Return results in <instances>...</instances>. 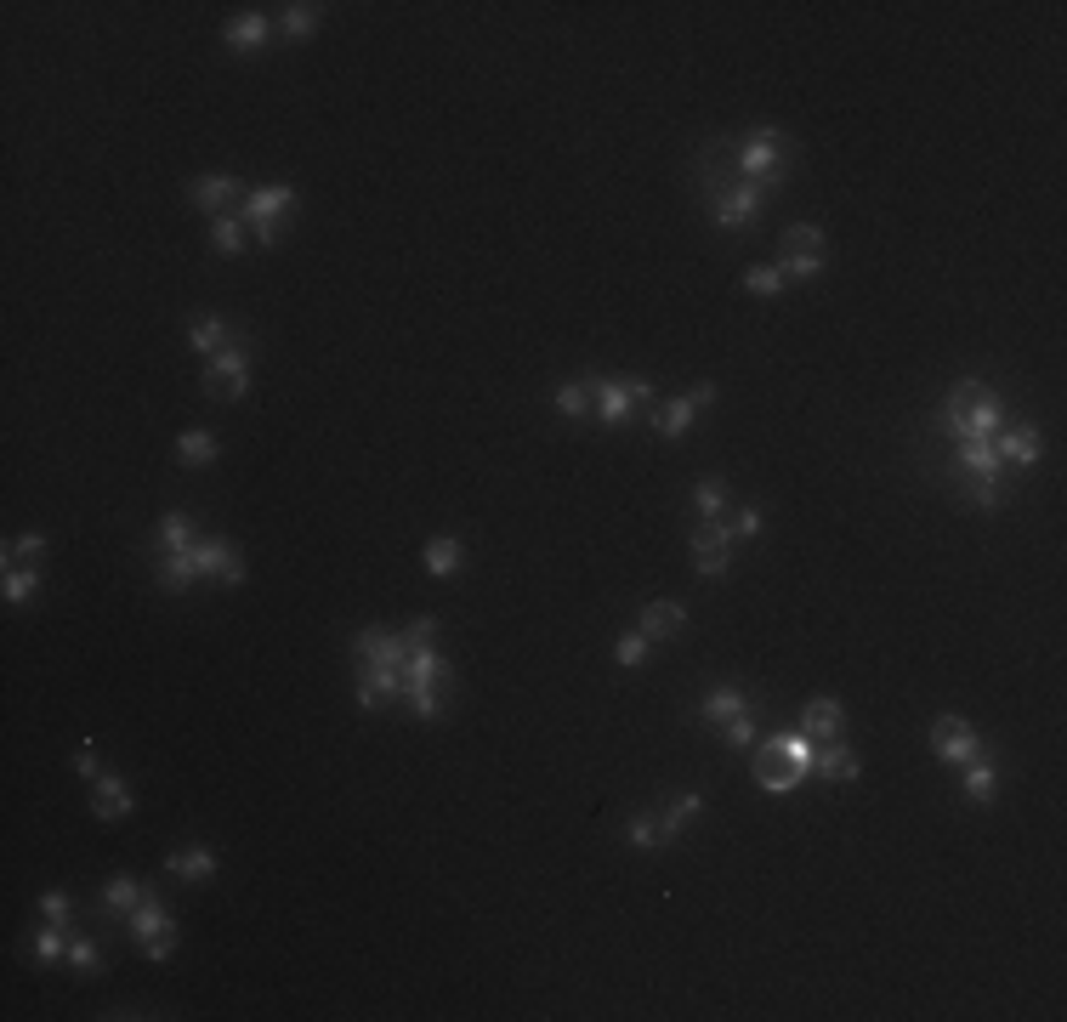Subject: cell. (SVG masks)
Here are the masks:
<instances>
[{"mask_svg":"<svg viewBox=\"0 0 1067 1022\" xmlns=\"http://www.w3.org/2000/svg\"><path fill=\"white\" fill-rule=\"evenodd\" d=\"M943 426H948L954 443L960 438H994L999 426H1005V404H999L982 381H960L943 404Z\"/></svg>","mask_w":1067,"mask_h":1022,"instance_id":"6da1fadb","label":"cell"},{"mask_svg":"<svg viewBox=\"0 0 1067 1022\" xmlns=\"http://www.w3.org/2000/svg\"><path fill=\"white\" fill-rule=\"evenodd\" d=\"M784 131H772V125H761V131H750L744 137V148H738V171H744V182L750 188H761V194H772L778 182H784Z\"/></svg>","mask_w":1067,"mask_h":1022,"instance_id":"7a4b0ae2","label":"cell"},{"mask_svg":"<svg viewBox=\"0 0 1067 1022\" xmlns=\"http://www.w3.org/2000/svg\"><path fill=\"white\" fill-rule=\"evenodd\" d=\"M716 404V381H704V387L682 392V398H665V404H653L648 409V426L659 432V438H687V426H693V415L699 409Z\"/></svg>","mask_w":1067,"mask_h":1022,"instance_id":"3957f363","label":"cell"},{"mask_svg":"<svg viewBox=\"0 0 1067 1022\" xmlns=\"http://www.w3.org/2000/svg\"><path fill=\"white\" fill-rule=\"evenodd\" d=\"M245 381H250V353L239 341H228L205 364V398H245Z\"/></svg>","mask_w":1067,"mask_h":1022,"instance_id":"277c9868","label":"cell"},{"mask_svg":"<svg viewBox=\"0 0 1067 1022\" xmlns=\"http://www.w3.org/2000/svg\"><path fill=\"white\" fill-rule=\"evenodd\" d=\"M931 750H937V761H960L965 767V761L982 756V739L965 716H937V722H931Z\"/></svg>","mask_w":1067,"mask_h":1022,"instance_id":"5b68a950","label":"cell"},{"mask_svg":"<svg viewBox=\"0 0 1067 1022\" xmlns=\"http://www.w3.org/2000/svg\"><path fill=\"white\" fill-rule=\"evenodd\" d=\"M352 693H358V705L364 710H381V705H392V699H403V676L392 665H364V659H358Z\"/></svg>","mask_w":1067,"mask_h":1022,"instance_id":"8992f818","label":"cell"},{"mask_svg":"<svg viewBox=\"0 0 1067 1022\" xmlns=\"http://www.w3.org/2000/svg\"><path fill=\"white\" fill-rule=\"evenodd\" d=\"M727 551H733V534L721 529V523H699V529H693V557H699L693 568H699L704 580H721V574H727V563H733Z\"/></svg>","mask_w":1067,"mask_h":1022,"instance_id":"52a82bcc","label":"cell"},{"mask_svg":"<svg viewBox=\"0 0 1067 1022\" xmlns=\"http://www.w3.org/2000/svg\"><path fill=\"white\" fill-rule=\"evenodd\" d=\"M591 387V404H596V421L602 426H619L636 415V398H630V381H608V375H596V381H585Z\"/></svg>","mask_w":1067,"mask_h":1022,"instance_id":"ba28073f","label":"cell"},{"mask_svg":"<svg viewBox=\"0 0 1067 1022\" xmlns=\"http://www.w3.org/2000/svg\"><path fill=\"white\" fill-rule=\"evenodd\" d=\"M296 205V188L290 182H267V188H250L245 205H239V216H245L250 228H262V222H273L279 211H290Z\"/></svg>","mask_w":1067,"mask_h":1022,"instance_id":"9c48e42d","label":"cell"},{"mask_svg":"<svg viewBox=\"0 0 1067 1022\" xmlns=\"http://www.w3.org/2000/svg\"><path fill=\"white\" fill-rule=\"evenodd\" d=\"M755 784H761V790L767 795H789L795 790V784H806L801 773H795V767H789L784 756H778V744H761V750H755Z\"/></svg>","mask_w":1067,"mask_h":1022,"instance_id":"30bf717a","label":"cell"},{"mask_svg":"<svg viewBox=\"0 0 1067 1022\" xmlns=\"http://www.w3.org/2000/svg\"><path fill=\"white\" fill-rule=\"evenodd\" d=\"M755 211H761V188H750V182H738V188H721L716 194V228H744Z\"/></svg>","mask_w":1067,"mask_h":1022,"instance_id":"8fae6325","label":"cell"},{"mask_svg":"<svg viewBox=\"0 0 1067 1022\" xmlns=\"http://www.w3.org/2000/svg\"><path fill=\"white\" fill-rule=\"evenodd\" d=\"M91 812H97V818H125V812L137 807V795L125 790V778L120 773H97L91 778Z\"/></svg>","mask_w":1067,"mask_h":1022,"instance_id":"7c38bea8","label":"cell"},{"mask_svg":"<svg viewBox=\"0 0 1067 1022\" xmlns=\"http://www.w3.org/2000/svg\"><path fill=\"white\" fill-rule=\"evenodd\" d=\"M352 653H358L364 665H392V670H403V642H398V631H358V636H352Z\"/></svg>","mask_w":1067,"mask_h":1022,"instance_id":"4fadbf2b","label":"cell"},{"mask_svg":"<svg viewBox=\"0 0 1067 1022\" xmlns=\"http://www.w3.org/2000/svg\"><path fill=\"white\" fill-rule=\"evenodd\" d=\"M812 773L829 778V784H852V778H858V756H852V750H846L840 739H829V744H818V756H812Z\"/></svg>","mask_w":1067,"mask_h":1022,"instance_id":"5bb4252c","label":"cell"},{"mask_svg":"<svg viewBox=\"0 0 1067 1022\" xmlns=\"http://www.w3.org/2000/svg\"><path fill=\"white\" fill-rule=\"evenodd\" d=\"M840 727H846V710H840L835 699H812V705H806V716H801V733H806V739H818V744L840 739Z\"/></svg>","mask_w":1067,"mask_h":1022,"instance_id":"9a60e30c","label":"cell"},{"mask_svg":"<svg viewBox=\"0 0 1067 1022\" xmlns=\"http://www.w3.org/2000/svg\"><path fill=\"white\" fill-rule=\"evenodd\" d=\"M682 625H687L682 602H642V636H648V642H665V636H676Z\"/></svg>","mask_w":1067,"mask_h":1022,"instance_id":"2e32d148","label":"cell"},{"mask_svg":"<svg viewBox=\"0 0 1067 1022\" xmlns=\"http://www.w3.org/2000/svg\"><path fill=\"white\" fill-rule=\"evenodd\" d=\"M233 194H245V188H239L233 177H199V182L188 188V199L199 205V211H210V216H228V199H233Z\"/></svg>","mask_w":1067,"mask_h":1022,"instance_id":"e0dca14e","label":"cell"},{"mask_svg":"<svg viewBox=\"0 0 1067 1022\" xmlns=\"http://www.w3.org/2000/svg\"><path fill=\"white\" fill-rule=\"evenodd\" d=\"M994 449H999V460H1011V466H1033L1045 443H1039V432H1028V426H1011V432H999Z\"/></svg>","mask_w":1067,"mask_h":1022,"instance_id":"ac0fdd59","label":"cell"},{"mask_svg":"<svg viewBox=\"0 0 1067 1022\" xmlns=\"http://www.w3.org/2000/svg\"><path fill=\"white\" fill-rule=\"evenodd\" d=\"M960 466H965V477H999L994 438H960Z\"/></svg>","mask_w":1067,"mask_h":1022,"instance_id":"d6986e66","label":"cell"},{"mask_svg":"<svg viewBox=\"0 0 1067 1022\" xmlns=\"http://www.w3.org/2000/svg\"><path fill=\"white\" fill-rule=\"evenodd\" d=\"M165 875H182V881H210L216 875V852L193 846V852H171L165 858Z\"/></svg>","mask_w":1067,"mask_h":1022,"instance_id":"ffe728a7","label":"cell"},{"mask_svg":"<svg viewBox=\"0 0 1067 1022\" xmlns=\"http://www.w3.org/2000/svg\"><path fill=\"white\" fill-rule=\"evenodd\" d=\"M125 926H131V932H137L142 943H148V937H165V932H176V926H171V915L159 909V898H142L137 909L125 915Z\"/></svg>","mask_w":1067,"mask_h":1022,"instance_id":"44dd1931","label":"cell"},{"mask_svg":"<svg viewBox=\"0 0 1067 1022\" xmlns=\"http://www.w3.org/2000/svg\"><path fill=\"white\" fill-rule=\"evenodd\" d=\"M744 710H750V699H744L738 688H710L704 693V705H699V716L704 722H733V716H744Z\"/></svg>","mask_w":1067,"mask_h":1022,"instance_id":"7402d4cb","label":"cell"},{"mask_svg":"<svg viewBox=\"0 0 1067 1022\" xmlns=\"http://www.w3.org/2000/svg\"><path fill=\"white\" fill-rule=\"evenodd\" d=\"M188 341H193V347H199V353H205V358H216V353H222V347H228V341H233V335H228V324H222V318L199 313V318H193V324H188Z\"/></svg>","mask_w":1067,"mask_h":1022,"instance_id":"603a6c76","label":"cell"},{"mask_svg":"<svg viewBox=\"0 0 1067 1022\" xmlns=\"http://www.w3.org/2000/svg\"><path fill=\"white\" fill-rule=\"evenodd\" d=\"M210 250L216 256H239L245 250V216H210Z\"/></svg>","mask_w":1067,"mask_h":1022,"instance_id":"cb8c5ba5","label":"cell"},{"mask_svg":"<svg viewBox=\"0 0 1067 1022\" xmlns=\"http://www.w3.org/2000/svg\"><path fill=\"white\" fill-rule=\"evenodd\" d=\"M772 744H778V756H784L801 778L812 773V756H818V744L806 739V733H772Z\"/></svg>","mask_w":1067,"mask_h":1022,"instance_id":"d4e9b609","label":"cell"},{"mask_svg":"<svg viewBox=\"0 0 1067 1022\" xmlns=\"http://www.w3.org/2000/svg\"><path fill=\"white\" fill-rule=\"evenodd\" d=\"M398 676H403V682H438V676H449V665H443L438 648H426V653H403Z\"/></svg>","mask_w":1067,"mask_h":1022,"instance_id":"484cf974","label":"cell"},{"mask_svg":"<svg viewBox=\"0 0 1067 1022\" xmlns=\"http://www.w3.org/2000/svg\"><path fill=\"white\" fill-rule=\"evenodd\" d=\"M154 574H159V585H165V591H188V585L199 580V574H193V563H188V551H165Z\"/></svg>","mask_w":1067,"mask_h":1022,"instance_id":"4316f807","label":"cell"},{"mask_svg":"<svg viewBox=\"0 0 1067 1022\" xmlns=\"http://www.w3.org/2000/svg\"><path fill=\"white\" fill-rule=\"evenodd\" d=\"M222 40H228V46H239V52H245V46H262V40H267V18H262V12H245V18H233L228 29H222Z\"/></svg>","mask_w":1067,"mask_h":1022,"instance_id":"83f0119b","label":"cell"},{"mask_svg":"<svg viewBox=\"0 0 1067 1022\" xmlns=\"http://www.w3.org/2000/svg\"><path fill=\"white\" fill-rule=\"evenodd\" d=\"M994 790H999V773H994V761H965V795L971 801H994Z\"/></svg>","mask_w":1067,"mask_h":1022,"instance_id":"f1b7e54d","label":"cell"},{"mask_svg":"<svg viewBox=\"0 0 1067 1022\" xmlns=\"http://www.w3.org/2000/svg\"><path fill=\"white\" fill-rule=\"evenodd\" d=\"M142 898H148V892H142V886L131 881V875H114V881L103 886V903L114 909V915H131V909H137Z\"/></svg>","mask_w":1067,"mask_h":1022,"instance_id":"f546056e","label":"cell"},{"mask_svg":"<svg viewBox=\"0 0 1067 1022\" xmlns=\"http://www.w3.org/2000/svg\"><path fill=\"white\" fill-rule=\"evenodd\" d=\"M403 705L415 710L420 722H432L443 710V699H438V682H403Z\"/></svg>","mask_w":1067,"mask_h":1022,"instance_id":"4dcf8cb0","label":"cell"},{"mask_svg":"<svg viewBox=\"0 0 1067 1022\" xmlns=\"http://www.w3.org/2000/svg\"><path fill=\"white\" fill-rule=\"evenodd\" d=\"M784 245V256H823V228H812V222H795V228L778 239Z\"/></svg>","mask_w":1067,"mask_h":1022,"instance_id":"1f68e13d","label":"cell"},{"mask_svg":"<svg viewBox=\"0 0 1067 1022\" xmlns=\"http://www.w3.org/2000/svg\"><path fill=\"white\" fill-rule=\"evenodd\" d=\"M699 807H704L699 795H682L676 807H665V812H659V835H665V846L676 841V835H682V824H687V818H699Z\"/></svg>","mask_w":1067,"mask_h":1022,"instance_id":"d6a6232c","label":"cell"},{"mask_svg":"<svg viewBox=\"0 0 1067 1022\" xmlns=\"http://www.w3.org/2000/svg\"><path fill=\"white\" fill-rule=\"evenodd\" d=\"M460 557H466V551H460V540H443V534H438V540H426V568H432L438 580H443V574H455Z\"/></svg>","mask_w":1067,"mask_h":1022,"instance_id":"836d02e7","label":"cell"},{"mask_svg":"<svg viewBox=\"0 0 1067 1022\" xmlns=\"http://www.w3.org/2000/svg\"><path fill=\"white\" fill-rule=\"evenodd\" d=\"M216 449H222V443L210 438V432H182V438H176V455L188 460V466H205V460H216Z\"/></svg>","mask_w":1067,"mask_h":1022,"instance_id":"e575fe53","label":"cell"},{"mask_svg":"<svg viewBox=\"0 0 1067 1022\" xmlns=\"http://www.w3.org/2000/svg\"><path fill=\"white\" fill-rule=\"evenodd\" d=\"M398 642H403V653H426L432 642H438V619H426V614L409 619V625L398 631Z\"/></svg>","mask_w":1067,"mask_h":1022,"instance_id":"d590c367","label":"cell"},{"mask_svg":"<svg viewBox=\"0 0 1067 1022\" xmlns=\"http://www.w3.org/2000/svg\"><path fill=\"white\" fill-rule=\"evenodd\" d=\"M279 29H284V35H290V40H307V35H313V29H318V6H301V0H296V6H284Z\"/></svg>","mask_w":1067,"mask_h":1022,"instance_id":"8d00e7d4","label":"cell"},{"mask_svg":"<svg viewBox=\"0 0 1067 1022\" xmlns=\"http://www.w3.org/2000/svg\"><path fill=\"white\" fill-rule=\"evenodd\" d=\"M693 506L704 511V523H721V511H727V483H710V477H704L699 489H693Z\"/></svg>","mask_w":1067,"mask_h":1022,"instance_id":"74e56055","label":"cell"},{"mask_svg":"<svg viewBox=\"0 0 1067 1022\" xmlns=\"http://www.w3.org/2000/svg\"><path fill=\"white\" fill-rule=\"evenodd\" d=\"M40 591V568H6V602H29Z\"/></svg>","mask_w":1067,"mask_h":1022,"instance_id":"f35d334b","label":"cell"},{"mask_svg":"<svg viewBox=\"0 0 1067 1022\" xmlns=\"http://www.w3.org/2000/svg\"><path fill=\"white\" fill-rule=\"evenodd\" d=\"M40 551H46V540H40V534H18V540H6V568L40 563Z\"/></svg>","mask_w":1067,"mask_h":1022,"instance_id":"ab89813d","label":"cell"},{"mask_svg":"<svg viewBox=\"0 0 1067 1022\" xmlns=\"http://www.w3.org/2000/svg\"><path fill=\"white\" fill-rule=\"evenodd\" d=\"M188 546H193L188 517H165V523H159V551H188Z\"/></svg>","mask_w":1067,"mask_h":1022,"instance_id":"60d3db41","label":"cell"},{"mask_svg":"<svg viewBox=\"0 0 1067 1022\" xmlns=\"http://www.w3.org/2000/svg\"><path fill=\"white\" fill-rule=\"evenodd\" d=\"M744 290H750V296H778V290H784V273H778V267H750V273H744Z\"/></svg>","mask_w":1067,"mask_h":1022,"instance_id":"b9f144b4","label":"cell"},{"mask_svg":"<svg viewBox=\"0 0 1067 1022\" xmlns=\"http://www.w3.org/2000/svg\"><path fill=\"white\" fill-rule=\"evenodd\" d=\"M625 841H630V846H665V835H659V818H648V812H642V818H630V824H625Z\"/></svg>","mask_w":1067,"mask_h":1022,"instance_id":"7bdbcfd3","label":"cell"},{"mask_svg":"<svg viewBox=\"0 0 1067 1022\" xmlns=\"http://www.w3.org/2000/svg\"><path fill=\"white\" fill-rule=\"evenodd\" d=\"M648 636L642 631H630V636H619V642H613V659H619V665H642V659H648Z\"/></svg>","mask_w":1067,"mask_h":1022,"instance_id":"ee69618b","label":"cell"},{"mask_svg":"<svg viewBox=\"0 0 1067 1022\" xmlns=\"http://www.w3.org/2000/svg\"><path fill=\"white\" fill-rule=\"evenodd\" d=\"M557 409H562V415H585V409H591V387H585V381L557 387Z\"/></svg>","mask_w":1067,"mask_h":1022,"instance_id":"f6af8a7d","label":"cell"},{"mask_svg":"<svg viewBox=\"0 0 1067 1022\" xmlns=\"http://www.w3.org/2000/svg\"><path fill=\"white\" fill-rule=\"evenodd\" d=\"M778 273H784V279H818L823 256H784V262H778Z\"/></svg>","mask_w":1067,"mask_h":1022,"instance_id":"bcb514c9","label":"cell"},{"mask_svg":"<svg viewBox=\"0 0 1067 1022\" xmlns=\"http://www.w3.org/2000/svg\"><path fill=\"white\" fill-rule=\"evenodd\" d=\"M69 966L80 971V977H91V971H97V943H91V937H74V943H69Z\"/></svg>","mask_w":1067,"mask_h":1022,"instance_id":"7dc6e473","label":"cell"},{"mask_svg":"<svg viewBox=\"0 0 1067 1022\" xmlns=\"http://www.w3.org/2000/svg\"><path fill=\"white\" fill-rule=\"evenodd\" d=\"M727 727V744H733V750H750L755 744V716L750 710H744V716H733V722H721Z\"/></svg>","mask_w":1067,"mask_h":1022,"instance_id":"c3c4849f","label":"cell"},{"mask_svg":"<svg viewBox=\"0 0 1067 1022\" xmlns=\"http://www.w3.org/2000/svg\"><path fill=\"white\" fill-rule=\"evenodd\" d=\"M727 534H733V540H755V534H761V506H744L733 523H727Z\"/></svg>","mask_w":1067,"mask_h":1022,"instance_id":"681fc988","label":"cell"},{"mask_svg":"<svg viewBox=\"0 0 1067 1022\" xmlns=\"http://www.w3.org/2000/svg\"><path fill=\"white\" fill-rule=\"evenodd\" d=\"M57 954H69V943H63V932H57V920H52V926L35 937V960H57Z\"/></svg>","mask_w":1067,"mask_h":1022,"instance_id":"f907efd6","label":"cell"},{"mask_svg":"<svg viewBox=\"0 0 1067 1022\" xmlns=\"http://www.w3.org/2000/svg\"><path fill=\"white\" fill-rule=\"evenodd\" d=\"M965 489H971V500H977L982 511L999 506V483H994V477H965Z\"/></svg>","mask_w":1067,"mask_h":1022,"instance_id":"816d5d0a","label":"cell"},{"mask_svg":"<svg viewBox=\"0 0 1067 1022\" xmlns=\"http://www.w3.org/2000/svg\"><path fill=\"white\" fill-rule=\"evenodd\" d=\"M40 915L63 926V920H69V898H63V892H46V898H40Z\"/></svg>","mask_w":1067,"mask_h":1022,"instance_id":"f5cc1de1","label":"cell"},{"mask_svg":"<svg viewBox=\"0 0 1067 1022\" xmlns=\"http://www.w3.org/2000/svg\"><path fill=\"white\" fill-rule=\"evenodd\" d=\"M74 773H80V778H97V750H91V744H80V750H74Z\"/></svg>","mask_w":1067,"mask_h":1022,"instance_id":"db71d44e","label":"cell"},{"mask_svg":"<svg viewBox=\"0 0 1067 1022\" xmlns=\"http://www.w3.org/2000/svg\"><path fill=\"white\" fill-rule=\"evenodd\" d=\"M176 949V932H165V937H148V943H142V954H148V960H165V954Z\"/></svg>","mask_w":1067,"mask_h":1022,"instance_id":"11a10c76","label":"cell"}]
</instances>
